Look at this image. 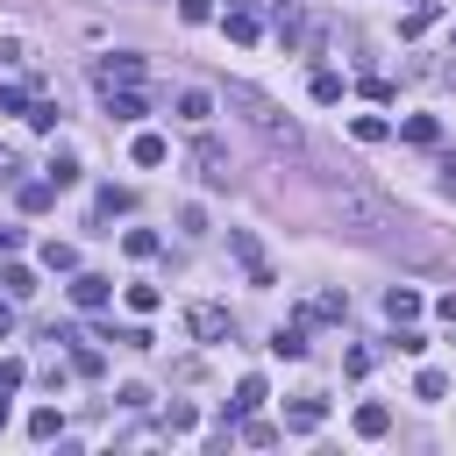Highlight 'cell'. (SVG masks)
Masks as SVG:
<instances>
[{
	"mask_svg": "<svg viewBox=\"0 0 456 456\" xmlns=\"http://www.w3.org/2000/svg\"><path fill=\"white\" fill-rule=\"evenodd\" d=\"M321 420H328V406H321V399H292V406H285V428H292V435H314Z\"/></svg>",
	"mask_w": 456,
	"mask_h": 456,
	"instance_id": "cell-12",
	"label": "cell"
},
{
	"mask_svg": "<svg viewBox=\"0 0 456 456\" xmlns=\"http://www.w3.org/2000/svg\"><path fill=\"white\" fill-rule=\"evenodd\" d=\"M314 100L335 107V100H342V78H335V71H314Z\"/></svg>",
	"mask_w": 456,
	"mask_h": 456,
	"instance_id": "cell-29",
	"label": "cell"
},
{
	"mask_svg": "<svg viewBox=\"0 0 456 456\" xmlns=\"http://www.w3.org/2000/svg\"><path fill=\"white\" fill-rule=\"evenodd\" d=\"M100 100H107V114H114V121H142V114H150V100H142L135 86H107Z\"/></svg>",
	"mask_w": 456,
	"mask_h": 456,
	"instance_id": "cell-9",
	"label": "cell"
},
{
	"mask_svg": "<svg viewBox=\"0 0 456 456\" xmlns=\"http://www.w3.org/2000/svg\"><path fill=\"white\" fill-rule=\"evenodd\" d=\"M192 171H200V185H228V150H221L207 128L192 135Z\"/></svg>",
	"mask_w": 456,
	"mask_h": 456,
	"instance_id": "cell-4",
	"label": "cell"
},
{
	"mask_svg": "<svg viewBox=\"0 0 456 456\" xmlns=\"http://www.w3.org/2000/svg\"><path fill=\"white\" fill-rule=\"evenodd\" d=\"M228 249H235V264L249 271V285H256V292H271V285H278V271L264 264V242H256L249 228H228Z\"/></svg>",
	"mask_w": 456,
	"mask_h": 456,
	"instance_id": "cell-3",
	"label": "cell"
},
{
	"mask_svg": "<svg viewBox=\"0 0 456 456\" xmlns=\"http://www.w3.org/2000/svg\"><path fill=\"white\" fill-rule=\"evenodd\" d=\"M93 86H100V93H107V86H142V57H128V50L100 57V64H93Z\"/></svg>",
	"mask_w": 456,
	"mask_h": 456,
	"instance_id": "cell-5",
	"label": "cell"
},
{
	"mask_svg": "<svg viewBox=\"0 0 456 456\" xmlns=\"http://www.w3.org/2000/svg\"><path fill=\"white\" fill-rule=\"evenodd\" d=\"M335 221H342L349 235H363V242H378L385 228H413V221H406V214H392L370 185H342V192H335Z\"/></svg>",
	"mask_w": 456,
	"mask_h": 456,
	"instance_id": "cell-2",
	"label": "cell"
},
{
	"mask_svg": "<svg viewBox=\"0 0 456 456\" xmlns=\"http://www.w3.org/2000/svg\"><path fill=\"white\" fill-rule=\"evenodd\" d=\"M57 114H64L57 100H28V128H57Z\"/></svg>",
	"mask_w": 456,
	"mask_h": 456,
	"instance_id": "cell-30",
	"label": "cell"
},
{
	"mask_svg": "<svg viewBox=\"0 0 456 456\" xmlns=\"http://www.w3.org/2000/svg\"><path fill=\"white\" fill-rule=\"evenodd\" d=\"M157 299H164L157 285H128V306H135V314H157Z\"/></svg>",
	"mask_w": 456,
	"mask_h": 456,
	"instance_id": "cell-35",
	"label": "cell"
},
{
	"mask_svg": "<svg viewBox=\"0 0 456 456\" xmlns=\"http://www.w3.org/2000/svg\"><path fill=\"white\" fill-rule=\"evenodd\" d=\"M256 406H264V378H256V370H249V378H242V385H235V399H228V413H235V420H242V413H256Z\"/></svg>",
	"mask_w": 456,
	"mask_h": 456,
	"instance_id": "cell-16",
	"label": "cell"
},
{
	"mask_svg": "<svg viewBox=\"0 0 456 456\" xmlns=\"http://www.w3.org/2000/svg\"><path fill=\"white\" fill-rule=\"evenodd\" d=\"M0 114H28V86H0Z\"/></svg>",
	"mask_w": 456,
	"mask_h": 456,
	"instance_id": "cell-33",
	"label": "cell"
},
{
	"mask_svg": "<svg viewBox=\"0 0 456 456\" xmlns=\"http://www.w3.org/2000/svg\"><path fill=\"white\" fill-rule=\"evenodd\" d=\"M385 314H392V328H399V321H420V292H413V285H392V292H385Z\"/></svg>",
	"mask_w": 456,
	"mask_h": 456,
	"instance_id": "cell-13",
	"label": "cell"
},
{
	"mask_svg": "<svg viewBox=\"0 0 456 456\" xmlns=\"http://www.w3.org/2000/svg\"><path fill=\"white\" fill-rule=\"evenodd\" d=\"M221 28H228V43H256V36H264L256 7H228V14H221Z\"/></svg>",
	"mask_w": 456,
	"mask_h": 456,
	"instance_id": "cell-10",
	"label": "cell"
},
{
	"mask_svg": "<svg viewBox=\"0 0 456 456\" xmlns=\"http://www.w3.org/2000/svg\"><path fill=\"white\" fill-rule=\"evenodd\" d=\"M50 342H71V370H78V378H100V370H107V363H100V349H93L78 328H50Z\"/></svg>",
	"mask_w": 456,
	"mask_h": 456,
	"instance_id": "cell-8",
	"label": "cell"
},
{
	"mask_svg": "<svg viewBox=\"0 0 456 456\" xmlns=\"http://www.w3.org/2000/svg\"><path fill=\"white\" fill-rule=\"evenodd\" d=\"M14 249H21V228H7V221H0V256H14Z\"/></svg>",
	"mask_w": 456,
	"mask_h": 456,
	"instance_id": "cell-40",
	"label": "cell"
},
{
	"mask_svg": "<svg viewBox=\"0 0 456 456\" xmlns=\"http://www.w3.org/2000/svg\"><path fill=\"white\" fill-rule=\"evenodd\" d=\"M242 442H249V449H271V442H278V428H271V420H249V413H242Z\"/></svg>",
	"mask_w": 456,
	"mask_h": 456,
	"instance_id": "cell-28",
	"label": "cell"
},
{
	"mask_svg": "<svg viewBox=\"0 0 456 456\" xmlns=\"http://www.w3.org/2000/svg\"><path fill=\"white\" fill-rule=\"evenodd\" d=\"M114 299V278H100V271H78L71 278V306H86V314H100Z\"/></svg>",
	"mask_w": 456,
	"mask_h": 456,
	"instance_id": "cell-7",
	"label": "cell"
},
{
	"mask_svg": "<svg viewBox=\"0 0 456 456\" xmlns=\"http://www.w3.org/2000/svg\"><path fill=\"white\" fill-rule=\"evenodd\" d=\"M0 178H14V150L7 142H0Z\"/></svg>",
	"mask_w": 456,
	"mask_h": 456,
	"instance_id": "cell-43",
	"label": "cell"
},
{
	"mask_svg": "<svg viewBox=\"0 0 456 456\" xmlns=\"http://www.w3.org/2000/svg\"><path fill=\"white\" fill-rule=\"evenodd\" d=\"M14 385H21V363H14V356H7V363H0V399H7V392H14Z\"/></svg>",
	"mask_w": 456,
	"mask_h": 456,
	"instance_id": "cell-39",
	"label": "cell"
},
{
	"mask_svg": "<svg viewBox=\"0 0 456 456\" xmlns=\"http://www.w3.org/2000/svg\"><path fill=\"white\" fill-rule=\"evenodd\" d=\"M178 21H192V28L214 21V0H178Z\"/></svg>",
	"mask_w": 456,
	"mask_h": 456,
	"instance_id": "cell-37",
	"label": "cell"
},
{
	"mask_svg": "<svg viewBox=\"0 0 456 456\" xmlns=\"http://www.w3.org/2000/svg\"><path fill=\"white\" fill-rule=\"evenodd\" d=\"M50 200H57V185H50V178H28V185H21V214H43Z\"/></svg>",
	"mask_w": 456,
	"mask_h": 456,
	"instance_id": "cell-22",
	"label": "cell"
},
{
	"mask_svg": "<svg viewBox=\"0 0 456 456\" xmlns=\"http://www.w3.org/2000/svg\"><path fill=\"white\" fill-rule=\"evenodd\" d=\"M0 428H7V399H0Z\"/></svg>",
	"mask_w": 456,
	"mask_h": 456,
	"instance_id": "cell-44",
	"label": "cell"
},
{
	"mask_svg": "<svg viewBox=\"0 0 456 456\" xmlns=\"http://www.w3.org/2000/svg\"><path fill=\"white\" fill-rule=\"evenodd\" d=\"M435 314H442V321L456 328V292H442V299H435Z\"/></svg>",
	"mask_w": 456,
	"mask_h": 456,
	"instance_id": "cell-41",
	"label": "cell"
},
{
	"mask_svg": "<svg viewBox=\"0 0 456 456\" xmlns=\"http://www.w3.org/2000/svg\"><path fill=\"white\" fill-rule=\"evenodd\" d=\"M43 178H50L57 192H64V185H78V157H71V150H50V164H43Z\"/></svg>",
	"mask_w": 456,
	"mask_h": 456,
	"instance_id": "cell-15",
	"label": "cell"
},
{
	"mask_svg": "<svg viewBox=\"0 0 456 456\" xmlns=\"http://www.w3.org/2000/svg\"><path fill=\"white\" fill-rule=\"evenodd\" d=\"M435 185H442V192H449V200H456V150H449V157H442V164H435Z\"/></svg>",
	"mask_w": 456,
	"mask_h": 456,
	"instance_id": "cell-38",
	"label": "cell"
},
{
	"mask_svg": "<svg viewBox=\"0 0 456 456\" xmlns=\"http://www.w3.org/2000/svg\"><path fill=\"white\" fill-rule=\"evenodd\" d=\"M192 420H200V413H192L185 399H171V406H164V435H192Z\"/></svg>",
	"mask_w": 456,
	"mask_h": 456,
	"instance_id": "cell-27",
	"label": "cell"
},
{
	"mask_svg": "<svg viewBox=\"0 0 456 456\" xmlns=\"http://www.w3.org/2000/svg\"><path fill=\"white\" fill-rule=\"evenodd\" d=\"M7 335H14V306L0 299V342H7Z\"/></svg>",
	"mask_w": 456,
	"mask_h": 456,
	"instance_id": "cell-42",
	"label": "cell"
},
{
	"mask_svg": "<svg viewBox=\"0 0 456 456\" xmlns=\"http://www.w3.org/2000/svg\"><path fill=\"white\" fill-rule=\"evenodd\" d=\"M392 349H399V356H420V349H428V342H420V335H413V321H399V335H392Z\"/></svg>",
	"mask_w": 456,
	"mask_h": 456,
	"instance_id": "cell-36",
	"label": "cell"
},
{
	"mask_svg": "<svg viewBox=\"0 0 456 456\" xmlns=\"http://www.w3.org/2000/svg\"><path fill=\"white\" fill-rule=\"evenodd\" d=\"M349 135H356V142H385V135H392V121H378V114H356V121H349Z\"/></svg>",
	"mask_w": 456,
	"mask_h": 456,
	"instance_id": "cell-26",
	"label": "cell"
},
{
	"mask_svg": "<svg viewBox=\"0 0 456 456\" xmlns=\"http://www.w3.org/2000/svg\"><path fill=\"white\" fill-rule=\"evenodd\" d=\"M0 285H7L14 299H28V292H36V271H28V264H0Z\"/></svg>",
	"mask_w": 456,
	"mask_h": 456,
	"instance_id": "cell-24",
	"label": "cell"
},
{
	"mask_svg": "<svg viewBox=\"0 0 456 456\" xmlns=\"http://www.w3.org/2000/svg\"><path fill=\"white\" fill-rule=\"evenodd\" d=\"M128 207H135V192H121V185H107V192H100V214H128Z\"/></svg>",
	"mask_w": 456,
	"mask_h": 456,
	"instance_id": "cell-34",
	"label": "cell"
},
{
	"mask_svg": "<svg viewBox=\"0 0 456 456\" xmlns=\"http://www.w3.org/2000/svg\"><path fill=\"white\" fill-rule=\"evenodd\" d=\"M128 157H135V164H164V157H171V142H164V135H150V128H142V135H135V150H128Z\"/></svg>",
	"mask_w": 456,
	"mask_h": 456,
	"instance_id": "cell-21",
	"label": "cell"
},
{
	"mask_svg": "<svg viewBox=\"0 0 456 456\" xmlns=\"http://www.w3.org/2000/svg\"><path fill=\"white\" fill-rule=\"evenodd\" d=\"M185 328H192V342H228V335H235L228 306H192V314H185Z\"/></svg>",
	"mask_w": 456,
	"mask_h": 456,
	"instance_id": "cell-6",
	"label": "cell"
},
{
	"mask_svg": "<svg viewBox=\"0 0 456 456\" xmlns=\"http://www.w3.org/2000/svg\"><path fill=\"white\" fill-rule=\"evenodd\" d=\"M43 264H50V271H78V242H57V235H50V242H43Z\"/></svg>",
	"mask_w": 456,
	"mask_h": 456,
	"instance_id": "cell-23",
	"label": "cell"
},
{
	"mask_svg": "<svg viewBox=\"0 0 456 456\" xmlns=\"http://www.w3.org/2000/svg\"><path fill=\"white\" fill-rule=\"evenodd\" d=\"M178 114H185V121H207V114H214V93L185 86V93H178Z\"/></svg>",
	"mask_w": 456,
	"mask_h": 456,
	"instance_id": "cell-19",
	"label": "cell"
},
{
	"mask_svg": "<svg viewBox=\"0 0 456 456\" xmlns=\"http://www.w3.org/2000/svg\"><path fill=\"white\" fill-rule=\"evenodd\" d=\"M435 14H442V7H435V0H413V7H406V14H399V36H420V28H428V21H435Z\"/></svg>",
	"mask_w": 456,
	"mask_h": 456,
	"instance_id": "cell-18",
	"label": "cell"
},
{
	"mask_svg": "<svg viewBox=\"0 0 456 456\" xmlns=\"http://www.w3.org/2000/svg\"><path fill=\"white\" fill-rule=\"evenodd\" d=\"M271 356H285V363H299V356H306V321H285V328L271 335Z\"/></svg>",
	"mask_w": 456,
	"mask_h": 456,
	"instance_id": "cell-11",
	"label": "cell"
},
{
	"mask_svg": "<svg viewBox=\"0 0 456 456\" xmlns=\"http://www.w3.org/2000/svg\"><path fill=\"white\" fill-rule=\"evenodd\" d=\"M121 249H128V256H157V235H150V228H128Z\"/></svg>",
	"mask_w": 456,
	"mask_h": 456,
	"instance_id": "cell-31",
	"label": "cell"
},
{
	"mask_svg": "<svg viewBox=\"0 0 456 456\" xmlns=\"http://www.w3.org/2000/svg\"><path fill=\"white\" fill-rule=\"evenodd\" d=\"M385 428H392V413H385V406H356V435H363V442H378Z\"/></svg>",
	"mask_w": 456,
	"mask_h": 456,
	"instance_id": "cell-25",
	"label": "cell"
},
{
	"mask_svg": "<svg viewBox=\"0 0 456 456\" xmlns=\"http://www.w3.org/2000/svg\"><path fill=\"white\" fill-rule=\"evenodd\" d=\"M28 435H36V442H57V435H64V413H57V406H36V413H28Z\"/></svg>",
	"mask_w": 456,
	"mask_h": 456,
	"instance_id": "cell-17",
	"label": "cell"
},
{
	"mask_svg": "<svg viewBox=\"0 0 456 456\" xmlns=\"http://www.w3.org/2000/svg\"><path fill=\"white\" fill-rule=\"evenodd\" d=\"M399 135H406V142H420V150H428V142H435V135H442V128H435V114H406V121H399Z\"/></svg>",
	"mask_w": 456,
	"mask_h": 456,
	"instance_id": "cell-20",
	"label": "cell"
},
{
	"mask_svg": "<svg viewBox=\"0 0 456 456\" xmlns=\"http://www.w3.org/2000/svg\"><path fill=\"white\" fill-rule=\"evenodd\" d=\"M342 314H349V299H342V292H321V299H306V306H299V321H306V328H314V321H342Z\"/></svg>",
	"mask_w": 456,
	"mask_h": 456,
	"instance_id": "cell-14",
	"label": "cell"
},
{
	"mask_svg": "<svg viewBox=\"0 0 456 456\" xmlns=\"http://www.w3.org/2000/svg\"><path fill=\"white\" fill-rule=\"evenodd\" d=\"M228 107H235V114H242V121H249V128H256V135H264L278 157H299V150H306L299 121H292V114H285L271 93H256L249 78H228Z\"/></svg>",
	"mask_w": 456,
	"mask_h": 456,
	"instance_id": "cell-1",
	"label": "cell"
},
{
	"mask_svg": "<svg viewBox=\"0 0 456 456\" xmlns=\"http://www.w3.org/2000/svg\"><path fill=\"white\" fill-rule=\"evenodd\" d=\"M413 392H420V399H449V378H442V370H420Z\"/></svg>",
	"mask_w": 456,
	"mask_h": 456,
	"instance_id": "cell-32",
	"label": "cell"
}]
</instances>
